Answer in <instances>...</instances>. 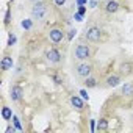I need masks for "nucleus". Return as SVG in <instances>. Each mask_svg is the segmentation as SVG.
<instances>
[{
    "instance_id": "obj_1",
    "label": "nucleus",
    "mask_w": 133,
    "mask_h": 133,
    "mask_svg": "<svg viewBox=\"0 0 133 133\" xmlns=\"http://www.w3.org/2000/svg\"><path fill=\"white\" fill-rule=\"evenodd\" d=\"M47 13V6L42 3V2H35L33 8H31V17L36 19V21H41Z\"/></svg>"
},
{
    "instance_id": "obj_2",
    "label": "nucleus",
    "mask_w": 133,
    "mask_h": 133,
    "mask_svg": "<svg viewBox=\"0 0 133 133\" xmlns=\"http://www.w3.org/2000/svg\"><path fill=\"white\" fill-rule=\"evenodd\" d=\"M75 58L80 61H86L88 58H91V47L86 44H78L75 49Z\"/></svg>"
},
{
    "instance_id": "obj_3",
    "label": "nucleus",
    "mask_w": 133,
    "mask_h": 133,
    "mask_svg": "<svg viewBox=\"0 0 133 133\" xmlns=\"http://www.w3.org/2000/svg\"><path fill=\"white\" fill-rule=\"evenodd\" d=\"M91 72H92V64H89V63L82 61L80 64H77V66H75V74H77L78 77H82V78L89 77V75H91Z\"/></svg>"
},
{
    "instance_id": "obj_4",
    "label": "nucleus",
    "mask_w": 133,
    "mask_h": 133,
    "mask_svg": "<svg viewBox=\"0 0 133 133\" xmlns=\"http://www.w3.org/2000/svg\"><path fill=\"white\" fill-rule=\"evenodd\" d=\"M85 36H86V39L89 42H99L102 39V30L99 27H89L86 30V35Z\"/></svg>"
},
{
    "instance_id": "obj_5",
    "label": "nucleus",
    "mask_w": 133,
    "mask_h": 133,
    "mask_svg": "<svg viewBox=\"0 0 133 133\" xmlns=\"http://www.w3.org/2000/svg\"><path fill=\"white\" fill-rule=\"evenodd\" d=\"M45 59L50 63V64H58L59 61H61V53H59V50L58 49H49L47 52H45Z\"/></svg>"
},
{
    "instance_id": "obj_6",
    "label": "nucleus",
    "mask_w": 133,
    "mask_h": 133,
    "mask_svg": "<svg viewBox=\"0 0 133 133\" xmlns=\"http://www.w3.org/2000/svg\"><path fill=\"white\" fill-rule=\"evenodd\" d=\"M63 38H64V33H63V30H59V28H52V30L49 31V39H50L53 44L61 42Z\"/></svg>"
},
{
    "instance_id": "obj_7",
    "label": "nucleus",
    "mask_w": 133,
    "mask_h": 133,
    "mask_svg": "<svg viewBox=\"0 0 133 133\" xmlns=\"http://www.w3.org/2000/svg\"><path fill=\"white\" fill-rule=\"evenodd\" d=\"M22 96H24V91H22L21 86H11V89H10V97H11L13 102H19V100L22 99Z\"/></svg>"
},
{
    "instance_id": "obj_8",
    "label": "nucleus",
    "mask_w": 133,
    "mask_h": 133,
    "mask_svg": "<svg viewBox=\"0 0 133 133\" xmlns=\"http://www.w3.org/2000/svg\"><path fill=\"white\" fill-rule=\"evenodd\" d=\"M0 69H2V71H10V69H13V58H11L10 55H5V56L2 58Z\"/></svg>"
},
{
    "instance_id": "obj_9",
    "label": "nucleus",
    "mask_w": 133,
    "mask_h": 133,
    "mask_svg": "<svg viewBox=\"0 0 133 133\" xmlns=\"http://www.w3.org/2000/svg\"><path fill=\"white\" fill-rule=\"evenodd\" d=\"M83 100H85L83 97L72 96V97H71V105H72L74 108H77L78 111H82V110H83V107H85V102H83Z\"/></svg>"
},
{
    "instance_id": "obj_10",
    "label": "nucleus",
    "mask_w": 133,
    "mask_h": 133,
    "mask_svg": "<svg viewBox=\"0 0 133 133\" xmlns=\"http://www.w3.org/2000/svg\"><path fill=\"white\" fill-rule=\"evenodd\" d=\"M119 10V3L116 2V0H108V2L105 3V11L107 13H116Z\"/></svg>"
},
{
    "instance_id": "obj_11",
    "label": "nucleus",
    "mask_w": 133,
    "mask_h": 133,
    "mask_svg": "<svg viewBox=\"0 0 133 133\" xmlns=\"http://www.w3.org/2000/svg\"><path fill=\"white\" fill-rule=\"evenodd\" d=\"M121 83V77L119 75H110L108 78H107V85L110 86V88H114V86H117Z\"/></svg>"
},
{
    "instance_id": "obj_12",
    "label": "nucleus",
    "mask_w": 133,
    "mask_h": 133,
    "mask_svg": "<svg viewBox=\"0 0 133 133\" xmlns=\"http://www.w3.org/2000/svg\"><path fill=\"white\" fill-rule=\"evenodd\" d=\"M121 91H122V94L125 97H131L133 96V83H125Z\"/></svg>"
},
{
    "instance_id": "obj_13",
    "label": "nucleus",
    "mask_w": 133,
    "mask_h": 133,
    "mask_svg": "<svg viewBox=\"0 0 133 133\" xmlns=\"http://www.w3.org/2000/svg\"><path fill=\"white\" fill-rule=\"evenodd\" d=\"M2 117H3L5 121H10V119H13V111H11V108H8V107H3V108H2Z\"/></svg>"
},
{
    "instance_id": "obj_14",
    "label": "nucleus",
    "mask_w": 133,
    "mask_h": 133,
    "mask_svg": "<svg viewBox=\"0 0 133 133\" xmlns=\"http://www.w3.org/2000/svg\"><path fill=\"white\" fill-rule=\"evenodd\" d=\"M85 86H86V88H96V86H97V80L89 75V77L85 78Z\"/></svg>"
},
{
    "instance_id": "obj_15",
    "label": "nucleus",
    "mask_w": 133,
    "mask_h": 133,
    "mask_svg": "<svg viewBox=\"0 0 133 133\" xmlns=\"http://www.w3.org/2000/svg\"><path fill=\"white\" fill-rule=\"evenodd\" d=\"M22 28L24 30H31V27H33V21L31 19H25V21H22Z\"/></svg>"
},
{
    "instance_id": "obj_16",
    "label": "nucleus",
    "mask_w": 133,
    "mask_h": 133,
    "mask_svg": "<svg viewBox=\"0 0 133 133\" xmlns=\"http://www.w3.org/2000/svg\"><path fill=\"white\" fill-rule=\"evenodd\" d=\"M97 128H99V130H107V128H108V121L102 117V119L97 122Z\"/></svg>"
},
{
    "instance_id": "obj_17",
    "label": "nucleus",
    "mask_w": 133,
    "mask_h": 133,
    "mask_svg": "<svg viewBox=\"0 0 133 133\" xmlns=\"http://www.w3.org/2000/svg\"><path fill=\"white\" fill-rule=\"evenodd\" d=\"M121 71H122V74H130V72H131V64H130V63L122 64V66H121Z\"/></svg>"
},
{
    "instance_id": "obj_18",
    "label": "nucleus",
    "mask_w": 133,
    "mask_h": 133,
    "mask_svg": "<svg viewBox=\"0 0 133 133\" xmlns=\"http://www.w3.org/2000/svg\"><path fill=\"white\" fill-rule=\"evenodd\" d=\"M16 41H17V38H16L13 33H10V36H8V44H6V45H8V47H13V45L16 44Z\"/></svg>"
},
{
    "instance_id": "obj_19",
    "label": "nucleus",
    "mask_w": 133,
    "mask_h": 133,
    "mask_svg": "<svg viewBox=\"0 0 133 133\" xmlns=\"http://www.w3.org/2000/svg\"><path fill=\"white\" fill-rule=\"evenodd\" d=\"M13 121H14V127H16V130H22V125H21V121H19V117L17 116H13Z\"/></svg>"
},
{
    "instance_id": "obj_20",
    "label": "nucleus",
    "mask_w": 133,
    "mask_h": 133,
    "mask_svg": "<svg viewBox=\"0 0 133 133\" xmlns=\"http://www.w3.org/2000/svg\"><path fill=\"white\" fill-rule=\"evenodd\" d=\"M80 96L85 99V100H89V96H88V92H86V89H80Z\"/></svg>"
},
{
    "instance_id": "obj_21",
    "label": "nucleus",
    "mask_w": 133,
    "mask_h": 133,
    "mask_svg": "<svg viewBox=\"0 0 133 133\" xmlns=\"http://www.w3.org/2000/svg\"><path fill=\"white\" fill-rule=\"evenodd\" d=\"M74 19H75V21H78V22H82V21H83V14H80V13H75Z\"/></svg>"
},
{
    "instance_id": "obj_22",
    "label": "nucleus",
    "mask_w": 133,
    "mask_h": 133,
    "mask_svg": "<svg viewBox=\"0 0 133 133\" xmlns=\"http://www.w3.org/2000/svg\"><path fill=\"white\" fill-rule=\"evenodd\" d=\"M66 2H68V0H55V5H56V6H63Z\"/></svg>"
},
{
    "instance_id": "obj_23",
    "label": "nucleus",
    "mask_w": 133,
    "mask_h": 133,
    "mask_svg": "<svg viewBox=\"0 0 133 133\" xmlns=\"http://www.w3.org/2000/svg\"><path fill=\"white\" fill-rule=\"evenodd\" d=\"M10 17H11V16H10V10H8V11H6V16H5V25H8V24L11 22Z\"/></svg>"
},
{
    "instance_id": "obj_24",
    "label": "nucleus",
    "mask_w": 133,
    "mask_h": 133,
    "mask_svg": "<svg viewBox=\"0 0 133 133\" xmlns=\"http://www.w3.org/2000/svg\"><path fill=\"white\" fill-rule=\"evenodd\" d=\"M78 13H80V14H85V13H86V8H85V5H80V6H78Z\"/></svg>"
},
{
    "instance_id": "obj_25",
    "label": "nucleus",
    "mask_w": 133,
    "mask_h": 133,
    "mask_svg": "<svg viewBox=\"0 0 133 133\" xmlns=\"http://www.w3.org/2000/svg\"><path fill=\"white\" fill-rule=\"evenodd\" d=\"M75 33H77L75 30H71V31H69V36H68V38H69V41H71V39L74 38V35H75Z\"/></svg>"
},
{
    "instance_id": "obj_26",
    "label": "nucleus",
    "mask_w": 133,
    "mask_h": 133,
    "mask_svg": "<svg viewBox=\"0 0 133 133\" xmlns=\"http://www.w3.org/2000/svg\"><path fill=\"white\" fill-rule=\"evenodd\" d=\"M89 6H91V8H96V6H97V2H96V0H91V2H89Z\"/></svg>"
},
{
    "instance_id": "obj_27",
    "label": "nucleus",
    "mask_w": 133,
    "mask_h": 133,
    "mask_svg": "<svg viewBox=\"0 0 133 133\" xmlns=\"http://www.w3.org/2000/svg\"><path fill=\"white\" fill-rule=\"evenodd\" d=\"M94 130H96V121L92 119L91 121V131H94Z\"/></svg>"
},
{
    "instance_id": "obj_28",
    "label": "nucleus",
    "mask_w": 133,
    "mask_h": 133,
    "mask_svg": "<svg viewBox=\"0 0 133 133\" xmlns=\"http://www.w3.org/2000/svg\"><path fill=\"white\" fill-rule=\"evenodd\" d=\"M53 80H55V82H56V85H59V83H61V80H59V78H58V77H56V75H53Z\"/></svg>"
},
{
    "instance_id": "obj_29",
    "label": "nucleus",
    "mask_w": 133,
    "mask_h": 133,
    "mask_svg": "<svg viewBox=\"0 0 133 133\" xmlns=\"http://www.w3.org/2000/svg\"><path fill=\"white\" fill-rule=\"evenodd\" d=\"M14 130H16V127H14V128H13V127H8V128H6V133H11V131H14Z\"/></svg>"
},
{
    "instance_id": "obj_30",
    "label": "nucleus",
    "mask_w": 133,
    "mask_h": 133,
    "mask_svg": "<svg viewBox=\"0 0 133 133\" xmlns=\"http://www.w3.org/2000/svg\"><path fill=\"white\" fill-rule=\"evenodd\" d=\"M85 2H86V0H77V3H78V6H80V5H83Z\"/></svg>"
},
{
    "instance_id": "obj_31",
    "label": "nucleus",
    "mask_w": 133,
    "mask_h": 133,
    "mask_svg": "<svg viewBox=\"0 0 133 133\" xmlns=\"http://www.w3.org/2000/svg\"><path fill=\"white\" fill-rule=\"evenodd\" d=\"M31 2H39V0H31Z\"/></svg>"
},
{
    "instance_id": "obj_32",
    "label": "nucleus",
    "mask_w": 133,
    "mask_h": 133,
    "mask_svg": "<svg viewBox=\"0 0 133 133\" xmlns=\"http://www.w3.org/2000/svg\"><path fill=\"white\" fill-rule=\"evenodd\" d=\"M131 117H133V116H131Z\"/></svg>"
}]
</instances>
